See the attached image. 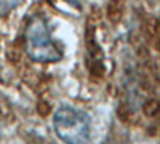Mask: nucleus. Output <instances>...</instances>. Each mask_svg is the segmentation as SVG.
Instances as JSON below:
<instances>
[{"label": "nucleus", "mask_w": 160, "mask_h": 144, "mask_svg": "<svg viewBox=\"0 0 160 144\" xmlns=\"http://www.w3.org/2000/svg\"><path fill=\"white\" fill-rule=\"evenodd\" d=\"M24 50L35 62H56L62 58V51L53 40L47 21L38 15L29 18L26 24Z\"/></svg>", "instance_id": "1"}, {"label": "nucleus", "mask_w": 160, "mask_h": 144, "mask_svg": "<svg viewBox=\"0 0 160 144\" xmlns=\"http://www.w3.org/2000/svg\"><path fill=\"white\" fill-rule=\"evenodd\" d=\"M53 128L64 142L82 144L90 141V117L80 109L71 106L59 107L53 117Z\"/></svg>", "instance_id": "2"}, {"label": "nucleus", "mask_w": 160, "mask_h": 144, "mask_svg": "<svg viewBox=\"0 0 160 144\" xmlns=\"http://www.w3.org/2000/svg\"><path fill=\"white\" fill-rule=\"evenodd\" d=\"M22 0H0V18H3L21 5Z\"/></svg>", "instance_id": "3"}, {"label": "nucleus", "mask_w": 160, "mask_h": 144, "mask_svg": "<svg viewBox=\"0 0 160 144\" xmlns=\"http://www.w3.org/2000/svg\"><path fill=\"white\" fill-rule=\"evenodd\" d=\"M66 3H69L75 8H80V0H66Z\"/></svg>", "instance_id": "4"}]
</instances>
